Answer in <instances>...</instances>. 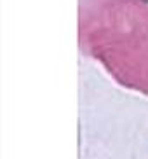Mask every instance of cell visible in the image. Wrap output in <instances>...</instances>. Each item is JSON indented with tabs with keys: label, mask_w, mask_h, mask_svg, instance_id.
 I'll return each mask as SVG.
<instances>
[{
	"label": "cell",
	"mask_w": 148,
	"mask_h": 159,
	"mask_svg": "<svg viewBox=\"0 0 148 159\" xmlns=\"http://www.w3.org/2000/svg\"><path fill=\"white\" fill-rule=\"evenodd\" d=\"M79 47L119 86L148 96V0H79Z\"/></svg>",
	"instance_id": "6da1fadb"
}]
</instances>
